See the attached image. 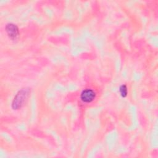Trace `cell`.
<instances>
[{"instance_id":"obj_1","label":"cell","mask_w":158,"mask_h":158,"mask_svg":"<svg viewBox=\"0 0 158 158\" xmlns=\"http://www.w3.org/2000/svg\"><path fill=\"white\" fill-rule=\"evenodd\" d=\"M30 93L28 88H23L18 91L15 96L12 102V107L13 109H19L22 107L27 100Z\"/></svg>"},{"instance_id":"obj_2","label":"cell","mask_w":158,"mask_h":158,"mask_svg":"<svg viewBox=\"0 0 158 158\" xmlns=\"http://www.w3.org/2000/svg\"><path fill=\"white\" fill-rule=\"evenodd\" d=\"M6 31L9 37L12 40L17 39L19 34L17 26L14 23H8L6 26Z\"/></svg>"},{"instance_id":"obj_3","label":"cell","mask_w":158,"mask_h":158,"mask_svg":"<svg viewBox=\"0 0 158 158\" xmlns=\"http://www.w3.org/2000/svg\"><path fill=\"white\" fill-rule=\"evenodd\" d=\"M95 96L96 94L93 90L91 89H86L81 92L80 98L84 102H90L94 100Z\"/></svg>"},{"instance_id":"obj_4","label":"cell","mask_w":158,"mask_h":158,"mask_svg":"<svg viewBox=\"0 0 158 158\" xmlns=\"http://www.w3.org/2000/svg\"><path fill=\"white\" fill-rule=\"evenodd\" d=\"M119 91H120V94L122 97L125 98V97L127 96V88L126 85H121L120 86Z\"/></svg>"}]
</instances>
